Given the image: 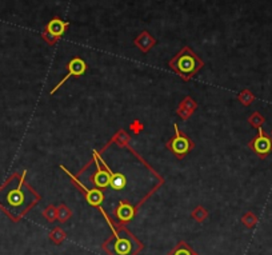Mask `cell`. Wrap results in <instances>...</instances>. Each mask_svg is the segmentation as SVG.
I'll return each instance as SVG.
<instances>
[{"label":"cell","instance_id":"obj_1","mask_svg":"<svg viewBox=\"0 0 272 255\" xmlns=\"http://www.w3.org/2000/svg\"><path fill=\"white\" fill-rule=\"evenodd\" d=\"M25 174L24 171L22 177H11L0 187V209L15 222L20 221L38 201L34 191L25 185Z\"/></svg>","mask_w":272,"mask_h":255},{"label":"cell","instance_id":"obj_2","mask_svg":"<svg viewBox=\"0 0 272 255\" xmlns=\"http://www.w3.org/2000/svg\"><path fill=\"white\" fill-rule=\"evenodd\" d=\"M108 225L113 231V243H112V254L113 255H134L136 254L140 245L137 243V240L128 232L127 230H123L120 232H117L113 226L111 225V222L108 221Z\"/></svg>","mask_w":272,"mask_h":255},{"label":"cell","instance_id":"obj_3","mask_svg":"<svg viewBox=\"0 0 272 255\" xmlns=\"http://www.w3.org/2000/svg\"><path fill=\"white\" fill-rule=\"evenodd\" d=\"M175 66L179 70V72L183 75H191L194 74L199 66H202V62L198 60L190 48H184L181 51V54L176 58Z\"/></svg>","mask_w":272,"mask_h":255},{"label":"cell","instance_id":"obj_4","mask_svg":"<svg viewBox=\"0 0 272 255\" xmlns=\"http://www.w3.org/2000/svg\"><path fill=\"white\" fill-rule=\"evenodd\" d=\"M68 27H69L68 22H64L59 18H54L51 22H48V24L45 25L43 31V38L48 42L49 45H54L55 42L67 31Z\"/></svg>","mask_w":272,"mask_h":255},{"label":"cell","instance_id":"obj_5","mask_svg":"<svg viewBox=\"0 0 272 255\" xmlns=\"http://www.w3.org/2000/svg\"><path fill=\"white\" fill-rule=\"evenodd\" d=\"M251 147L259 157L266 158L270 152H272V139L264 134L263 128L259 127V135L253 139Z\"/></svg>","mask_w":272,"mask_h":255},{"label":"cell","instance_id":"obj_6","mask_svg":"<svg viewBox=\"0 0 272 255\" xmlns=\"http://www.w3.org/2000/svg\"><path fill=\"white\" fill-rule=\"evenodd\" d=\"M86 69H87V64H86V62L83 59H80V58H75V59H72L69 63H68V74L64 76L63 79H62V82L55 87L52 91H51V95L52 93H55V91L59 89V87H62V84L66 83V80H67L69 76H79V75H83L84 74V71H86Z\"/></svg>","mask_w":272,"mask_h":255},{"label":"cell","instance_id":"obj_7","mask_svg":"<svg viewBox=\"0 0 272 255\" xmlns=\"http://www.w3.org/2000/svg\"><path fill=\"white\" fill-rule=\"evenodd\" d=\"M62 168H63L64 171L67 172L68 175L72 178L73 181L76 182L79 186L82 187L83 190H84V192H86V199H87V202H88V203H90V205H91V206L99 207V206H100V205H102L103 201H104V195H103V192L100 191V190H96V188H93V190H90V188H87V187H86V186H83L82 183H80V182H79L78 179H76V178H73L72 175L69 174V171H67V170H66L64 167H62Z\"/></svg>","mask_w":272,"mask_h":255},{"label":"cell","instance_id":"obj_8","mask_svg":"<svg viewBox=\"0 0 272 255\" xmlns=\"http://www.w3.org/2000/svg\"><path fill=\"white\" fill-rule=\"evenodd\" d=\"M93 161L96 163V167H97V171L95 174V177H93V182H95V185L99 187H108L110 186V182H111V175H110V171H108V166L104 163L103 161V164H104V170L100 168L99 166V162H97V154L93 151Z\"/></svg>","mask_w":272,"mask_h":255},{"label":"cell","instance_id":"obj_9","mask_svg":"<svg viewBox=\"0 0 272 255\" xmlns=\"http://www.w3.org/2000/svg\"><path fill=\"white\" fill-rule=\"evenodd\" d=\"M175 138L172 139V142H171V150L175 152L176 155H184L185 152H188L190 150V142H188V139L184 138L183 135H180L179 133V128L178 126L175 124Z\"/></svg>","mask_w":272,"mask_h":255},{"label":"cell","instance_id":"obj_10","mask_svg":"<svg viewBox=\"0 0 272 255\" xmlns=\"http://www.w3.org/2000/svg\"><path fill=\"white\" fill-rule=\"evenodd\" d=\"M116 216L122 223L130 222L135 216V209L126 202H120V205L116 209Z\"/></svg>","mask_w":272,"mask_h":255},{"label":"cell","instance_id":"obj_11","mask_svg":"<svg viewBox=\"0 0 272 255\" xmlns=\"http://www.w3.org/2000/svg\"><path fill=\"white\" fill-rule=\"evenodd\" d=\"M108 171H110V175H111L110 186H111L113 190H123L127 185L126 177L122 175V174H115L113 171H111V168H110V167H108Z\"/></svg>","mask_w":272,"mask_h":255},{"label":"cell","instance_id":"obj_12","mask_svg":"<svg viewBox=\"0 0 272 255\" xmlns=\"http://www.w3.org/2000/svg\"><path fill=\"white\" fill-rule=\"evenodd\" d=\"M170 255H194V253H192V250L185 243H180Z\"/></svg>","mask_w":272,"mask_h":255},{"label":"cell","instance_id":"obj_13","mask_svg":"<svg viewBox=\"0 0 272 255\" xmlns=\"http://www.w3.org/2000/svg\"><path fill=\"white\" fill-rule=\"evenodd\" d=\"M256 222H258V219H256V216L253 215L252 212H248L247 215L243 218V223L247 227H253V226L256 225Z\"/></svg>","mask_w":272,"mask_h":255},{"label":"cell","instance_id":"obj_14","mask_svg":"<svg viewBox=\"0 0 272 255\" xmlns=\"http://www.w3.org/2000/svg\"><path fill=\"white\" fill-rule=\"evenodd\" d=\"M52 238H54L55 242H60V240L64 238V234L63 232H60L59 230H55L54 234H52Z\"/></svg>","mask_w":272,"mask_h":255},{"label":"cell","instance_id":"obj_15","mask_svg":"<svg viewBox=\"0 0 272 255\" xmlns=\"http://www.w3.org/2000/svg\"><path fill=\"white\" fill-rule=\"evenodd\" d=\"M194 255H196V254H194Z\"/></svg>","mask_w":272,"mask_h":255}]
</instances>
